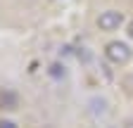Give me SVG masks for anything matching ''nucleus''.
Here are the masks:
<instances>
[{
  "label": "nucleus",
  "mask_w": 133,
  "mask_h": 128,
  "mask_svg": "<svg viewBox=\"0 0 133 128\" xmlns=\"http://www.w3.org/2000/svg\"><path fill=\"white\" fill-rule=\"evenodd\" d=\"M105 55H107V59L114 62V64H126V62L131 59V47H128L126 43H121V40H112V43L105 47Z\"/></svg>",
  "instance_id": "nucleus-1"
},
{
  "label": "nucleus",
  "mask_w": 133,
  "mask_h": 128,
  "mask_svg": "<svg viewBox=\"0 0 133 128\" xmlns=\"http://www.w3.org/2000/svg\"><path fill=\"white\" fill-rule=\"evenodd\" d=\"M121 22H124V17H121L119 10H107V12H102V14L97 17V26L102 29V31H114V29H119Z\"/></svg>",
  "instance_id": "nucleus-2"
},
{
  "label": "nucleus",
  "mask_w": 133,
  "mask_h": 128,
  "mask_svg": "<svg viewBox=\"0 0 133 128\" xmlns=\"http://www.w3.org/2000/svg\"><path fill=\"white\" fill-rule=\"evenodd\" d=\"M0 104H3L5 109H17V104H19V97H17V93H12V90L0 93Z\"/></svg>",
  "instance_id": "nucleus-3"
},
{
  "label": "nucleus",
  "mask_w": 133,
  "mask_h": 128,
  "mask_svg": "<svg viewBox=\"0 0 133 128\" xmlns=\"http://www.w3.org/2000/svg\"><path fill=\"white\" fill-rule=\"evenodd\" d=\"M48 74L52 76V78H64V76H66V71H64V64H59V62H55V64H50V69H48Z\"/></svg>",
  "instance_id": "nucleus-4"
},
{
  "label": "nucleus",
  "mask_w": 133,
  "mask_h": 128,
  "mask_svg": "<svg viewBox=\"0 0 133 128\" xmlns=\"http://www.w3.org/2000/svg\"><path fill=\"white\" fill-rule=\"evenodd\" d=\"M0 128H17V123H14V121H7V119H3V121H0Z\"/></svg>",
  "instance_id": "nucleus-5"
},
{
  "label": "nucleus",
  "mask_w": 133,
  "mask_h": 128,
  "mask_svg": "<svg viewBox=\"0 0 133 128\" xmlns=\"http://www.w3.org/2000/svg\"><path fill=\"white\" fill-rule=\"evenodd\" d=\"M128 36H131V38H133V22H131V24H128Z\"/></svg>",
  "instance_id": "nucleus-6"
}]
</instances>
